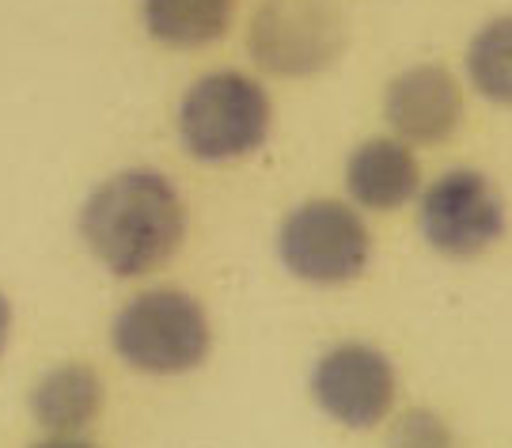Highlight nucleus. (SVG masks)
I'll return each instance as SVG.
<instances>
[{
  "instance_id": "12",
  "label": "nucleus",
  "mask_w": 512,
  "mask_h": 448,
  "mask_svg": "<svg viewBox=\"0 0 512 448\" xmlns=\"http://www.w3.org/2000/svg\"><path fill=\"white\" fill-rule=\"evenodd\" d=\"M467 73L471 84L490 103L512 107V16L490 19L467 50Z\"/></svg>"
},
{
  "instance_id": "13",
  "label": "nucleus",
  "mask_w": 512,
  "mask_h": 448,
  "mask_svg": "<svg viewBox=\"0 0 512 448\" xmlns=\"http://www.w3.org/2000/svg\"><path fill=\"white\" fill-rule=\"evenodd\" d=\"M387 448H459L452 430L433 411H410L395 422Z\"/></svg>"
},
{
  "instance_id": "11",
  "label": "nucleus",
  "mask_w": 512,
  "mask_h": 448,
  "mask_svg": "<svg viewBox=\"0 0 512 448\" xmlns=\"http://www.w3.org/2000/svg\"><path fill=\"white\" fill-rule=\"evenodd\" d=\"M236 0H145V31L171 50H198L224 38L232 27Z\"/></svg>"
},
{
  "instance_id": "15",
  "label": "nucleus",
  "mask_w": 512,
  "mask_h": 448,
  "mask_svg": "<svg viewBox=\"0 0 512 448\" xmlns=\"http://www.w3.org/2000/svg\"><path fill=\"white\" fill-rule=\"evenodd\" d=\"M8 331H12V304L0 293V354H4V346H8Z\"/></svg>"
},
{
  "instance_id": "6",
  "label": "nucleus",
  "mask_w": 512,
  "mask_h": 448,
  "mask_svg": "<svg viewBox=\"0 0 512 448\" xmlns=\"http://www.w3.org/2000/svg\"><path fill=\"white\" fill-rule=\"evenodd\" d=\"M421 232L448 259H475L505 232L497 187L475 168L444 171L421 198Z\"/></svg>"
},
{
  "instance_id": "3",
  "label": "nucleus",
  "mask_w": 512,
  "mask_h": 448,
  "mask_svg": "<svg viewBox=\"0 0 512 448\" xmlns=\"http://www.w3.org/2000/svg\"><path fill=\"white\" fill-rule=\"evenodd\" d=\"M114 354L126 365L152 376L190 373L209 354V319L190 293L148 289L114 316L110 327Z\"/></svg>"
},
{
  "instance_id": "1",
  "label": "nucleus",
  "mask_w": 512,
  "mask_h": 448,
  "mask_svg": "<svg viewBox=\"0 0 512 448\" xmlns=\"http://www.w3.org/2000/svg\"><path fill=\"white\" fill-rule=\"evenodd\" d=\"M80 236L110 274L141 278L167 266L183 247L186 202L164 171H118L88 194Z\"/></svg>"
},
{
  "instance_id": "4",
  "label": "nucleus",
  "mask_w": 512,
  "mask_h": 448,
  "mask_svg": "<svg viewBox=\"0 0 512 448\" xmlns=\"http://www.w3.org/2000/svg\"><path fill=\"white\" fill-rule=\"evenodd\" d=\"M281 262L308 285H346L365 274L372 259V232L346 202H304L296 206L277 236Z\"/></svg>"
},
{
  "instance_id": "2",
  "label": "nucleus",
  "mask_w": 512,
  "mask_h": 448,
  "mask_svg": "<svg viewBox=\"0 0 512 448\" xmlns=\"http://www.w3.org/2000/svg\"><path fill=\"white\" fill-rule=\"evenodd\" d=\"M270 133V99L239 69H213L186 88L179 103V141L205 164L255 152Z\"/></svg>"
},
{
  "instance_id": "9",
  "label": "nucleus",
  "mask_w": 512,
  "mask_h": 448,
  "mask_svg": "<svg viewBox=\"0 0 512 448\" xmlns=\"http://www.w3.org/2000/svg\"><path fill=\"white\" fill-rule=\"evenodd\" d=\"M346 187L365 209L387 213V209L410 202V194H418V160L395 137L365 141L349 156Z\"/></svg>"
},
{
  "instance_id": "10",
  "label": "nucleus",
  "mask_w": 512,
  "mask_h": 448,
  "mask_svg": "<svg viewBox=\"0 0 512 448\" xmlns=\"http://www.w3.org/2000/svg\"><path fill=\"white\" fill-rule=\"evenodd\" d=\"M103 411V380L92 365L65 361L38 380L31 392V414L42 430L80 433Z\"/></svg>"
},
{
  "instance_id": "5",
  "label": "nucleus",
  "mask_w": 512,
  "mask_h": 448,
  "mask_svg": "<svg viewBox=\"0 0 512 448\" xmlns=\"http://www.w3.org/2000/svg\"><path fill=\"white\" fill-rule=\"evenodd\" d=\"M346 42L338 0H262L251 19V57L274 76L323 73Z\"/></svg>"
},
{
  "instance_id": "8",
  "label": "nucleus",
  "mask_w": 512,
  "mask_h": 448,
  "mask_svg": "<svg viewBox=\"0 0 512 448\" xmlns=\"http://www.w3.org/2000/svg\"><path fill=\"white\" fill-rule=\"evenodd\" d=\"M384 114L391 130L414 145H440L463 118V95L444 65H410L387 84Z\"/></svg>"
},
{
  "instance_id": "14",
  "label": "nucleus",
  "mask_w": 512,
  "mask_h": 448,
  "mask_svg": "<svg viewBox=\"0 0 512 448\" xmlns=\"http://www.w3.org/2000/svg\"><path fill=\"white\" fill-rule=\"evenodd\" d=\"M31 448H95L92 441H84V437H73V433H57L50 441H38Z\"/></svg>"
},
{
  "instance_id": "7",
  "label": "nucleus",
  "mask_w": 512,
  "mask_h": 448,
  "mask_svg": "<svg viewBox=\"0 0 512 448\" xmlns=\"http://www.w3.org/2000/svg\"><path fill=\"white\" fill-rule=\"evenodd\" d=\"M311 392L334 422H342L349 430H372L395 407L399 376L376 346L338 342L315 361Z\"/></svg>"
}]
</instances>
